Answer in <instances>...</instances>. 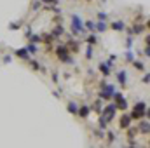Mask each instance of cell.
Listing matches in <instances>:
<instances>
[{
    "instance_id": "obj_9",
    "label": "cell",
    "mask_w": 150,
    "mask_h": 148,
    "mask_svg": "<svg viewBox=\"0 0 150 148\" xmlns=\"http://www.w3.org/2000/svg\"><path fill=\"white\" fill-rule=\"evenodd\" d=\"M100 68L103 70V73H105V75H108V73H110V70H108V66H107V65H101Z\"/></svg>"
},
{
    "instance_id": "obj_10",
    "label": "cell",
    "mask_w": 150,
    "mask_h": 148,
    "mask_svg": "<svg viewBox=\"0 0 150 148\" xmlns=\"http://www.w3.org/2000/svg\"><path fill=\"white\" fill-rule=\"evenodd\" d=\"M68 110L72 111V113H77V106H75L74 103H70V105H68Z\"/></svg>"
},
{
    "instance_id": "obj_11",
    "label": "cell",
    "mask_w": 150,
    "mask_h": 148,
    "mask_svg": "<svg viewBox=\"0 0 150 148\" xmlns=\"http://www.w3.org/2000/svg\"><path fill=\"white\" fill-rule=\"evenodd\" d=\"M105 28H107V26H105L103 23H98V25H96V30H100V32H103Z\"/></svg>"
},
{
    "instance_id": "obj_5",
    "label": "cell",
    "mask_w": 150,
    "mask_h": 148,
    "mask_svg": "<svg viewBox=\"0 0 150 148\" xmlns=\"http://www.w3.org/2000/svg\"><path fill=\"white\" fill-rule=\"evenodd\" d=\"M16 54H18L19 58H28V49H19Z\"/></svg>"
},
{
    "instance_id": "obj_7",
    "label": "cell",
    "mask_w": 150,
    "mask_h": 148,
    "mask_svg": "<svg viewBox=\"0 0 150 148\" xmlns=\"http://www.w3.org/2000/svg\"><path fill=\"white\" fill-rule=\"evenodd\" d=\"M140 129H142V132L147 134V132H149V122H142V124H140Z\"/></svg>"
},
{
    "instance_id": "obj_6",
    "label": "cell",
    "mask_w": 150,
    "mask_h": 148,
    "mask_svg": "<svg viewBox=\"0 0 150 148\" xmlns=\"http://www.w3.org/2000/svg\"><path fill=\"white\" fill-rule=\"evenodd\" d=\"M112 28L113 30H117V32H120V30H124V25H122L120 21H117V23H113L112 25Z\"/></svg>"
},
{
    "instance_id": "obj_3",
    "label": "cell",
    "mask_w": 150,
    "mask_h": 148,
    "mask_svg": "<svg viewBox=\"0 0 150 148\" xmlns=\"http://www.w3.org/2000/svg\"><path fill=\"white\" fill-rule=\"evenodd\" d=\"M115 110H117V106H115V105H110V106H108V108L105 110V117H107V118L110 120V118H112V115H113V111H115Z\"/></svg>"
},
{
    "instance_id": "obj_4",
    "label": "cell",
    "mask_w": 150,
    "mask_h": 148,
    "mask_svg": "<svg viewBox=\"0 0 150 148\" xmlns=\"http://www.w3.org/2000/svg\"><path fill=\"white\" fill-rule=\"evenodd\" d=\"M131 124V117L129 115H124L122 118H120V127H127Z\"/></svg>"
},
{
    "instance_id": "obj_13",
    "label": "cell",
    "mask_w": 150,
    "mask_h": 148,
    "mask_svg": "<svg viewBox=\"0 0 150 148\" xmlns=\"http://www.w3.org/2000/svg\"><path fill=\"white\" fill-rule=\"evenodd\" d=\"M93 26H94V25H93L91 21H87V30H93Z\"/></svg>"
},
{
    "instance_id": "obj_1",
    "label": "cell",
    "mask_w": 150,
    "mask_h": 148,
    "mask_svg": "<svg viewBox=\"0 0 150 148\" xmlns=\"http://www.w3.org/2000/svg\"><path fill=\"white\" fill-rule=\"evenodd\" d=\"M143 111H145V105H143V103H138V105L134 106V113H133L131 117H142Z\"/></svg>"
},
{
    "instance_id": "obj_8",
    "label": "cell",
    "mask_w": 150,
    "mask_h": 148,
    "mask_svg": "<svg viewBox=\"0 0 150 148\" xmlns=\"http://www.w3.org/2000/svg\"><path fill=\"white\" fill-rule=\"evenodd\" d=\"M119 80H120V84H122V85H126V73H124V72H120V73H119Z\"/></svg>"
},
{
    "instance_id": "obj_2",
    "label": "cell",
    "mask_w": 150,
    "mask_h": 148,
    "mask_svg": "<svg viewBox=\"0 0 150 148\" xmlns=\"http://www.w3.org/2000/svg\"><path fill=\"white\" fill-rule=\"evenodd\" d=\"M72 25H74L75 32H82V23H80L79 16H74V18H72Z\"/></svg>"
},
{
    "instance_id": "obj_12",
    "label": "cell",
    "mask_w": 150,
    "mask_h": 148,
    "mask_svg": "<svg viewBox=\"0 0 150 148\" xmlns=\"http://www.w3.org/2000/svg\"><path fill=\"white\" fill-rule=\"evenodd\" d=\"M87 113H89V110H87L86 106H84V108H80V115H82V117H86Z\"/></svg>"
},
{
    "instance_id": "obj_14",
    "label": "cell",
    "mask_w": 150,
    "mask_h": 148,
    "mask_svg": "<svg viewBox=\"0 0 150 148\" xmlns=\"http://www.w3.org/2000/svg\"><path fill=\"white\" fill-rule=\"evenodd\" d=\"M44 2H45V4H56L58 0H44Z\"/></svg>"
}]
</instances>
